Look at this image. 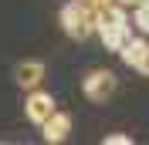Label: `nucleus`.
<instances>
[{"label": "nucleus", "instance_id": "1", "mask_svg": "<svg viewBox=\"0 0 149 145\" xmlns=\"http://www.w3.org/2000/svg\"><path fill=\"white\" fill-rule=\"evenodd\" d=\"M95 30H98V37H102L105 51H115V54H119V47L132 37L125 7H122V3H115V0H112V3H105V7H98V14H95Z\"/></svg>", "mask_w": 149, "mask_h": 145}, {"label": "nucleus", "instance_id": "2", "mask_svg": "<svg viewBox=\"0 0 149 145\" xmlns=\"http://www.w3.org/2000/svg\"><path fill=\"white\" fill-rule=\"evenodd\" d=\"M95 14L98 10L85 0H71L61 7V30H65L71 41H88L95 34Z\"/></svg>", "mask_w": 149, "mask_h": 145}, {"label": "nucleus", "instance_id": "3", "mask_svg": "<svg viewBox=\"0 0 149 145\" xmlns=\"http://www.w3.org/2000/svg\"><path fill=\"white\" fill-rule=\"evenodd\" d=\"M81 91H85V98H88V101H95V105H105V101L115 95V74L105 71V68H95V71L85 74Z\"/></svg>", "mask_w": 149, "mask_h": 145}, {"label": "nucleus", "instance_id": "4", "mask_svg": "<svg viewBox=\"0 0 149 145\" xmlns=\"http://www.w3.org/2000/svg\"><path fill=\"white\" fill-rule=\"evenodd\" d=\"M119 57L129 64L132 71H139V74L149 78V41H132L129 37V41L119 47Z\"/></svg>", "mask_w": 149, "mask_h": 145}, {"label": "nucleus", "instance_id": "5", "mask_svg": "<svg viewBox=\"0 0 149 145\" xmlns=\"http://www.w3.org/2000/svg\"><path fill=\"white\" fill-rule=\"evenodd\" d=\"M68 132H71V115H68V111H51V115L41 122V138H44L47 145L65 142Z\"/></svg>", "mask_w": 149, "mask_h": 145}, {"label": "nucleus", "instance_id": "6", "mask_svg": "<svg viewBox=\"0 0 149 145\" xmlns=\"http://www.w3.org/2000/svg\"><path fill=\"white\" fill-rule=\"evenodd\" d=\"M54 111V98L47 95V91H37V88H31V95H27V101H24V115L34 122V125H41L47 115Z\"/></svg>", "mask_w": 149, "mask_h": 145}, {"label": "nucleus", "instance_id": "7", "mask_svg": "<svg viewBox=\"0 0 149 145\" xmlns=\"http://www.w3.org/2000/svg\"><path fill=\"white\" fill-rule=\"evenodd\" d=\"M41 78H44V61H20L17 64V84L20 88H37L41 84Z\"/></svg>", "mask_w": 149, "mask_h": 145}, {"label": "nucleus", "instance_id": "8", "mask_svg": "<svg viewBox=\"0 0 149 145\" xmlns=\"http://www.w3.org/2000/svg\"><path fill=\"white\" fill-rule=\"evenodd\" d=\"M132 24H136L142 34H149V3H136V17H132Z\"/></svg>", "mask_w": 149, "mask_h": 145}, {"label": "nucleus", "instance_id": "9", "mask_svg": "<svg viewBox=\"0 0 149 145\" xmlns=\"http://www.w3.org/2000/svg\"><path fill=\"white\" fill-rule=\"evenodd\" d=\"M129 142H132L129 135H109L105 138V145H129Z\"/></svg>", "mask_w": 149, "mask_h": 145}, {"label": "nucleus", "instance_id": "10", "mask_svg": "<svg viewBox=\"0 0 149 145\" xmlns=\"http://www.w3.org/2000/svg\"><path fill=\"white\" fill-rule=\"evenodd\" d=\"M85 3H92V7L98 10V7H105V3H112V0H85Z\"/></svg>", "mask_w": 149, "mask_h": 145}, {"label": "nucleus", "instance_id": "11", "mask_svg": "<svg viewBox=\"0 0 149 145\" xmlns=\"http://www.w3.org/2000/svg\"><path fill=\"white\" fill-rule=\"evenodd\" d=\"M115 3H122V7H129V3H132V7H136V3H146V0H115Z\"/></svg>", "mask_w": 149, "mask_h": 145}]
</instances>
